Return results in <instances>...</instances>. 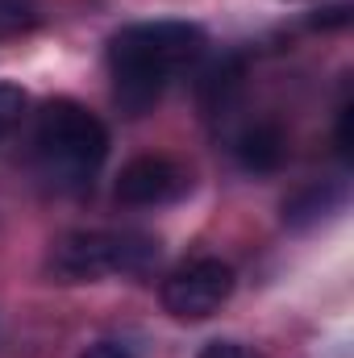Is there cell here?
<instances>
[{
	"label": "cell",
	"mask_w": 354,
	"mask_h": 358,
	"mask_svg": "<svg viewBox=\"0 0 354 358\" xmlns=\"http://www.w3.org/2000/svg\"><path fill=\"white\" fill-rule=\"evenodd\" d=\"M234 155H238V163H242L250 176H271V171L283 167L288 138H283V129H279L275 121H255V125H246V129L238 134Z\"/></svg>",
	"instance_id": "cell-7"
},
{
	"label": "cell",
	"mask_w": 354,
	"mask_h": 358,
	"mask_svg": "<svg viewBox=\"0 0 354 358\" xmlns=\"http://www.w3.org/2000/svg\"><path fill=\"white\" fill-rule=\"evenodd\" d=\"M204 50V29L192 21H138L113 34L108 71L113 96L125 117H142L159 104V96L187 63Z\"/></svg>",
	"instance_id": "cell-1"
},
{
	"label": "cell",
	"mask_w": 354,
	"mask_h": 358,
	"mask_svg": "<svg viewBox=\"0 0 354 358\" xmlns=\"http://www.w3.org/2000/svg\"><path fill=\"white\" fill-rule=\"evenodd\" d=\"M351 121H354V108H351V100H346V104L338 108V155H342V159H351V146H354Z\"/></svg>",
	"instance_id": "cell-11"
},
{
	"label": "cell",
	"mask_w": 354,
	"mask_h": 358,
	"mask_svg": "<svg viewBox=\"0 0 354 358\" xmlns=\"http://www.w3.org/2000/svg\"><path fill=\"white\" fill-rule=\"evenodd\" d=\"M25 104H29V96L25 88H17V84H8V80H0V138L21 121V113H25Z\"/></svg>",
	"instance_id": "cell-9"
},
{
	"label": "cell",
	"mask_w": 354,
	"mask_h": 358,
	"mask_svg": "<svg viewBox=\"0 0 354 358\" xmlns=\"http://www.w3.org/2000/svg\"><path fill=\"white\" fill-rule=\"evenodd\" d=\"M192 187L187 167H179L167 155H142L129 159L117 176V200L134 204V208H155V204H171Z\"/></svg>",
	"instance_id": "cell-5"
},
{
	"label": "cell",
	"mask_w": 354,
	"mask_h": 358,
	"mask_svg": "<svg viewBox=\"0 0 354 358\" xmlns=\"http://www.w3.org/2000/svg\"><path fill=\"white\" fill-rule=\"evenodd\" d=\"M242 88H246V67H242V59L238 55H221V59H213L204 71H200V80H196V100H200V113L204 117H229L234 108H238V100H242Z\"/></svg>",
	"instance_id": "cell-6"
},
{
	"label": "cell",
	"mask_w": 354,
	"mask_h": 358,
	"mask_svg": "<svg viewBox=\"0 0 354 358\" xmlns=\"http://www.w3.org/2000/svg\"><path fill=\"white\" fill-rule=\"evenodd\" d=\"M159 259V242L138 229H76L63 234L46 259L59 283H92L104 275H142Z\"/></svg>",
	"instance_id": "cell-3"
},
{
	"label": "cell",
	"mask_w": 354,
	"mask_h": 358,
	"mask_svg": "<svg viewBox=\"0 0 354 358\" xmlns=\"http://www.w3.org/2000/svg\"><path fill=\"white\" fill-rule=\"evenodd\" d=\"M34 150H38V163L50 183L84 187L100 171V163L108 159V129L80 100L59 96L38 113Z\"/></svg>",
	"instance_id": "cell-2"
},
{
	"label": "cell",
	"mask_w": 354,
	"mask_h": 358,
	"mask_svg": "<svg viewBox=\"0 0 354 358\" xmlns=\"http://www.w3.org/2000/svg\"><path fill=\"white\" fill-rule=\"evenodd\" d=\"M163 308L176 321H204L234 296V267L221 259H196L163 279Z\"/></svg>",
	"instance_id": "cell-4"
},
{
	"label": "cell",
	"mask_w": 354,
	"mask_h": 358,
	"mask_svg": "<svg viewBox=\"0 0 354 358\" xmlns=\"http://www.w3.org/2000/svg\"><path fill=\"white\" fill-rule=\"evenodd\" d=\"M80 358H134L125 346H117V342H96V346H88Z\"/></svg>",
	"instance_id": "cell-12"
},
{
	"label": "cell",
	"mask_w": 354,
	"mask_h": 358,
	"mask_svg": "<svg viewBox=\"0 0 354 358\" xmlns=\"http://www.w3.org/2000/svg\"><path fill=\"white\" fill-rule=\"evenodd\" d=\"M342 204V187L338 183H313L304 192H296L292 200H283V221L292 229H304V225H317L321 217L338 213Z\"/></svg>",
	"instance_id": "cell-8"
},
{
	"label": "cell",
	"mask_w": 354,
	"mask_h": 358,
	"mask_svg": "<svg viewBox=\"0 0 354 358\" xmlns=\"http://www.w3.org/2000/svg\"><path fill=\"white\" fill-rule=\"evenodd\" d=\"M196 358H263L255 346H242V342H208Z\"/></svg>",
	"instance_id": "cell-10"
}]
</instances>
